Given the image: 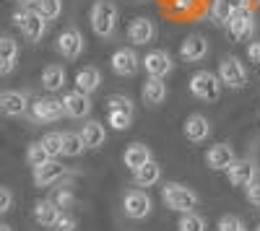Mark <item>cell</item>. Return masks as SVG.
<instances>
[{"instance_id":"1","label":"cell","mask_w":260,"mask_h":231,"mask_svg":"<svg viewBox=\"0 0 260 231\" xmlns=\"http://www.w3.org/2000/svg\"><path fill=\"white\" fill-rule=\"evenodd\" d=\"M91 29L96 36L102 39H110L117 31V21H120V11L112 0H96L94 8H91Z\"/></svg>"},{"instance_id":"2","label":"cell","mask_w":260,"mask_h":231,"mask_svg":"<svg viewBox=\"0 0 260 231\" xmlns=\"http://www.w3.org/2000/svg\"><path fill=\"white\" fill-rule=\"evenodd\" d=\"M161 200H164L167 208H172V211H177V213H190L201 203L198 192H192L190 187L177 184V182H169V184L161 187Z\"/></svg>"},{"instance_id":"3","label":"cell","mask_w":260,"mask_h":231,"mask_svg":"<svg viewBox=\"0 0 260 231\" xmlns=\"http://www.w3.org/2000/svg\"><path fill=\"white\" fill-rule=\"evenodd\" d=\"M190 91L201 101H219L221 99V81L211 70H198L190 78Z\"/></svg>"},{"instance_id":"4","label":"cell","mask_w":260,"mask_h":231,"mask_svg":"<svg viewBox=\"0 0 260 231\" xmlns=\"http://www.w3.org/2000/svg\"><path fill=\"white\" fill-rule=\"evenodd\" d=\"M219 81H221V86H229L234 91H240V89L247 86V70L240 62V57L229 55V57H224L219 62Z\"/></svg>"},{"instance_id":"5","label":"cell","mask_w":260,"mask_h":231,"mask_svg":"<svg viewBox=\"0 0 260 231\" xmlns=\"http://www.w3.org/2000/svg\"><path fill=\"white\" fill-rule=\"evenodd\" d=\"M13 21H16V26L21 29V34H24L29 42H39L42 36H45V31H47V21L42 18L37 11H18V13H13Z\"/></svg>"},{"instance_id":"6","label":"cell","mask_w":260,"mask_h":231,"mask_svg":"<svg viewBox=\"0 0 260 231\" xmlns=\"http://www.w3.org/2000/svg\"><path fill=\"white\" fill-rule=\"evenodd\" d=\"M226 29H229V34H232L234 42H245V39L255 31V16H252V11H250L247 6H240V8L229 16Z\"/></svg>"},{"instance_id":"7","label":"cell","mask_w":260,"mask_h":231,"mask_svg":"<svg viewBox=\"0 0 260 231\" xmlns=\"http://www.w3.org/2000/svg\"><path fill=\"white\" fill-rule=\"evenodd\" d=\"M83 47H86V42L81 36V31L76 26H68L55 42V50L65 57V60H78L83 55Z\"/></svg>"},{"instance_id":"8","label":"cell","mask_w":260,"mask_h":231,"mask_svg":"<svg viewBox=\"0 0 260 231\" xmlns=\"http://www.w3.org/2000/svg\"><path fill=\"white\" fill-rule=\"evenodd\" d=\"M29 112H31V120L34 122H42V125H47V122H57L65 112H62V101L47 96V99H37L34 104H29Z\"/></svg>"},{"instance_id":"9","label":"cell","mask_w":260,"mask_h":231,"mask_svg":"<svg viewBox=\"0 0 260 231\" xmlns=\"http://www.w3.org/2000/svg\"><path fill=\"white\" fill-rule=\"evenodd\" d=\"M151 198H148V192H143V190H130L127 195H125V200H122V211H125V216L127 218H133V221H141V218H146L148 213H151Z\"/></svg>"},{"instance_id":"10","label":"cell","mask_w":260,"mask_h":231,"mask_svg":"<svg viewBox=\"0 0 260 231\" xmlns=\"http://www.w3.org/2000/svg\"><path fill=\"white\" fill-rule=\"evenodd\" d=\"M127 39L133 42L136 47L151 45V42L156 39V24L151 18H146V16L133 18V21H130V26H127Z\"/></svg>"},{"instance_id":"11","label":"cell","mask_w":260,"mask_h":231,"mask_svg":"<svg viewBox=\"0 0 260 231\" xmlns=\"http://www.w3.org/2000/svg\"><path fill=\"white\" fill-rule=\"evenodd\" d=\"M65 174H68V166H62L57 159H47L45 164L34 166V184L37 187H50V184L60 182Z\"/></svg>"},{"instance_id":"12","label":"cell","mask_w":260,"mask_h":231,"mask_svg":"<svg viewBox=\"0 0 260 231\" xmlns=\"http://www.w3.org/2000/svg\"><path fill=\"white\" fill-rule=\"evenodd\" d=\"M141 65L146 68V73H148L151 78H164V75L172 73L175 62H172L169 52H164V50H154V52H148V55L141 60Z\"/></svg>"},{"instance_id":"13","label":"cell","mask_w":260,"mask_h":231,"mask_svg":"<svg viewBox=\"0 0 260 231\" xmlns=\"http://www.w3.org/2000/svg\"><path fill=\"white\" fill-rule=\"evenodd\" d=\"M62 112L73 117V120H83V117H89L91 112V99L89 94H81L78 89L76 91H68L62 96Z\"/></svg>"},{"instance_id":"14","label":"cell","mask_w":260,"mask_h":231,"mask_svg":"<svg viewBox=\"0 0 260 231\" xmlns=\"http://www.w3.org/2000/svg\"><path fill=\"white\" fill-rule=\"evenodd\" d=\"M110 65L115 70V75H122V78H130V75H136L138 68H141V57L133 52V50H117L112 57H110Z\"/></svg>"},{"instance_id":"15","label":"cell","mask_w":260,"mask_h":231,"mask_svg":"<svg viewBox=\"0 0 260 231\" xmlns=\"http://www.w3.org/2000/svg\"><path fill=\"white\" fill-rule=\"evenodd\" d=\"M0 112L8 117H21L29 112V96L24 91H3L0 94Z\"/></svg>"},{"instance_id":"16","label":"cell","mask_w":260,"mask_h":231,"mask_svg":"<svg viewBox=\"0 0 260 231\" xmlns=\"http://www.w3.org/2000/svg\"><path fill=\"white\" fill-rule=\"evenodd\" d=\"M208 55V39L201 34H190L187 39H182L180 45V57L187 62H201Z\"/></svg>"},{"instance_id":"17","label":"cell","mask_w":260,"mask_h":231,"mask_svg":"<svg viewBox=\"0 0 260 231\" xmlns=\"http://www.w3.org/2000/svg\"><path fill=\"white\" fill-rule=\"evenodd\" d=\"M255 164L252 161H247V159H242V161H232L229 166H226V177H229V182L234 184V187H247L252 179H255Z\"/></svg>"},{"instance_id":"18","label":"cell","mask_w":260,"mask_h":231,"mask_svg":"<svg viewBox=\"0 0 260 231\" xmlns=\"http://www.w3.org/2000/svg\"><path fill=\"white\" fill-rule=\"evenodd\" d=\"M208 135H211V122H208V117H203V114H190L187 122H185V138H187L190 143H203V140H208Z\"/></svg>"},{"instance_id":"19","label":"cell","mask_w":260,"mask_h":231,"mask_svg":"<svg viewBox=\"0 0 260 231\" xmlns=\"http://www.w3.org/2000/svg\"><path fill=\"white\" fill-rule=\"evenodd\" d=\"M18 62V42L13 36H0V75L13 73Z\"/></svg>"},{"instance_id":"20","label":"cell","mask_w":260,"mask_h":231,"mask_svg":"<svg viewBox=\"0 0 260 231\" xmlns=\"http://www.w3.org/2000/svg\"><path fill=\"white\" fill-rule=\"evenodd\" d=\"M232 161H234V151H232V145H226V143L213 145V148L206 153V166L213 169V172H224Z\"/></svg>"},{"instance_id":"21","label":"cell","mask_w":260,"mask_h":231,"mask_svg":"<svg viewBox=\"0 0 260 231\" xmlns=\"http://www.w3.org/2000/svg\"><path fill=\"white\" fill-rule=\"evenodd\" d=\"M81 135V143H83V148H102L104 140H107V130H104V125L91 120V122H86L83 125V130L78 133Z\"/></svg>"},{"instance_id":"22","label":"cell","mask_w":260,"mask_h":231,"mask_svg":"<svg viewBox=\"0 0 260 231\" xmlns=\"http://www.w3.org/2000/svg\"><path fill=\"white\" fill-rule=\"evenodd\" d=\"M60 213H62V211H60L52 200H39V203L34 205V221H37L39 226H45V228H55Z\"/></svg>"},{"instance_id":"23","label":"cell","mask_w":260,"mask_h":231,"mask_svg":"<svg viewBox=\"0 0 260 231\" xmlns=\"http://www.w3.org/2000/svg\"><path fill=\"white\" fill-rule=\"evenodd\" d=\"M159 179H161V166H159L154 159L146 161L143 166H138V169L133 172V182H136L138 187H154Z\"/></svg>"},{"instance_id":"24","label":"cell","mask_w":260,"mask_h":231,"mask_svg":"<svg viewBox=\"0 0 260 231\" xmlns=\"http://www.w3.org/2000/svg\"><path fill=\"white\" fill-rule=\"evenodd\" d=\"M141 94H143V101H146V104H151V107H159V104L167 99V83H164L161 78H148V81L143 83Z\"/></svg>"},{"instance_id":"25","label":"cell","mask_w":260,"mask_h":231,"mask_svg":"<svg viewBox=\"0 0 260 231\" xmlns=\"http://www.w3.org/2000/svg\"><path fill=\"white\" fill-rule=\"evenodd\" d=\"M99 86H102V73L96 68H83V70L76 73V89L81 94H89L91 96Z\"/></svg>"},{"instance_id":"26","label":"cell","mask_w":260,"mask_h":231,"mask_svg":"<svg viewBox=\"0 0 260 231\" xmlns=\"http://www.w3.org/2000/svg\"><path fill=\"white\" fill-rule=\"evenodd\" d=\"M122 161H125V166H127L130 172H136L138 166H143L146 161H151V151H148V145H143V143H133V145H127Z\"/></svg>"},{"instance_id":"27","label":"cell","mask_w":260,"mask_h":231,"mask_svg":"<svg viewBox=\"0 0 260 231\" xmlns=\"http://www.w3.org/2000/svg\"><path fill=\"white\" fill-rule=\"evenodd\" d=\"M240 6H245V0H213V6H211V18H213L219 26H226L229 16H232L237 8H240Z\"/></svg>"},{"instance_id":"28","label":"cell","mask_w":260,"mask_h":231,"mask_svg":"<svg viewBox=\"0 0 260 231\" xmlns=\"http://www.w3.org/2000/svg\"><path fill=\"white\" fill-rule=\"evenodd\" d=\"M42 86H45L47 91H60L65 86V68L62 65H47L45 70H42Z\"/></svg>"},{"instance_id":"29","label":"cell","mask_w":260,"mask_h":231,"mask_svg":"<svg viewBox=\"0 0 260 231\" xmlns=\"http://www.w3.org/2000/svg\"><path fill=\"white\" fill-rule=\"evenodd\" d=\"M60 148H62V156H81L83 153V143H81V135L78 133H60Z\"/></svg>"},{"instance_id":"30","label":"cell","mask_w":260,"mask_h":231,"mask_svg":"<svg viewBox=\"0 0 260 231\" xmlns=\"http://www.w3.org/2000/svg\"><path fill=\"white\" fill-rule=\"evenodd\" d=\"M34 11L45 18V21H52V18H57L60 16V11H62V0H34Z\"/></svg>"},{"instance_id":"31","label":"cell","mask_w":260,"mask_h":231,"mask_svg":"<svg viewBox=\"0 0 260 231\" xmlns=\"http://www.w3.org/2000/svg\"><path fill=\"white\" fill-rule=\"evenodd\" d=\"M177 231H206V218L198 216L195 211L182 213V218H180V223H177Z\"/></svg>"},{"instance_id":"32","label":"cell","mask_w":260,"mask_h":231,"mask_svg":"<svg viewBox=\"0 0 260 231\" xmlns=\"http://www.w3.org/2000/svg\"><path fill=\"white\" fill-rule=\"evenodd\" d=\"M107 125H112V130H127L133 125L130 112H107Z\"/></svg>"},{"instance_id":"33","label":"cell","mask_w":260,"mask_h":231,"mask_svg":"<svg viewBox=\"0 0 260 231\" xmlns=\"http://www.w3.org/2000/svg\"><path fill=\"white\" fill-rule=\"evenodd\" d=\"M47 159H50V156H47L45 145H42L39 140H37V143H31L29 148H26V161L31 164V169H34V166H39V164H45Z\"/></svg>"},{"instance_id":"34","label":"cell","mask_w":260,"mask_h":231,"mask_svg":"<svg viewBox=\"0 0 260 231\" xmlns=\"http://www.w3.org/2000/svg\"><path fill=\"white\" fill-rule=\"evenodd\" d=\"M107 112H130L133 114V101H130L127 96H110L107 99Z\"/></svg>"},{"instance_id":"35","label":"cell","mask_w":260,"mask_h":231,"mask_svg":"<svg viewBox=\"0 0 260 231\" xmlns=\"http://www.w3.org/2000/svg\"><path fill=\"white\" fill-rule=\"evenodd\" d=\"M39 143L45 145V151H47V156H50V159H57V156L62 153V148H60V133H47Z\"/></svg>"},{"instance_id":"36","label":"cell","mask_w":260,"mask_h":231,"mask_svg":"<svg viewBox=\"0 0 260 231\" xmlns=\"http://www.w3.org/2000/svg\"><path fill=\"white\" fill-rule=\"evenodd\" d=\"M60 211H65V208H73V203H76V195H73V190L71 187H62V190H57L52 198H50Z\"/></svg>"},{"instance_id":"37","label":"cell","mask_w":260,"mask_h":231,"mask_svg":"<svg viewBox=\"0 0 260 231\" xmlns=\"http://www.w3.org/2000/svg\"><path fill=\"white\" fill-rule=\"evenodd\" d=\"M216 231H245V223H242V218H237V216H221Z\"/></svg>"},{"instance_id":"38","label":"cell","mask_w":260,"mask_h":231,"mask_svg":"<svg viewBox=\"0 0 260 231\" xmlns=\"http://www.w3.org/2000/svg\"><path fill=\"white\" fill-rule=\"evenodd\" d=\"M11 205H13V192L8 190V187H0V216L8 213Z\"/></svg>"},{"instance_id":"39","label":"cell","mask_w":260,"mask_h":231,"mask_svg":"<svg viewBox=\"0 0 260 231\" xmlns=\"http://www.w3.org/2000/svg\"><path fill=\"white\" fill-rule=\"evenodd\" d=\"M55 231H76V218L68 216V213H60V218L55 223Z\"/></svg>"},{"instance_id":"40","label":"cell","mask_w":260,"mask_h":231,"mask_svg":"<svg viewBox=\"0 0 260 231\" xmlns=\"http://www.w3.org/2000/svg\"><path fill=\"white\" fill-rule=\"evenodd\" d=\"M247 200H250L252 205H260V182H257V179H252V182L247 184Z\"/></svg>"},{"instance_id":"41","label":"cell","mask_w":260,"mask_h":231,"mask_svg":"<svg viewBox=\"0 0 260 231\" xmlns=\"http://www.w3.org/2000/svg\"><path fill=\"white\" fill-rule=\"evenodd\" d=\"M247 57H250V62H260V39H257V42H250Z\"/></svg>"},{"instance_id":"42","label":"cell","mask_w":260,"mask_h":231,"mask_svg":"<svg viewBox=\"0 0 260 231\" xmlns=\"http://www.w3.org/2000/svg\"><path fill=\"white\" fill-rule=\"evenodd\" d=\"M192 3L195 0H175V8L177 11H187V8H192Z\"/></svg>"},{"instance_id":"43","label":"cell","mask_w":260,"mask_h":231,"mask_svg":"<svg viewBox=\"0 0 260 231\" xmlns=\"http://www.w3.org/2000/svg\"><path fill=\"white\" fill-rule=\"evenodd\" d=\"M16 3H21V6H31L34 0H16Z\"/></svg>"},{"instance_id":"44","label":"cell","mask_w":260,"mask_h":231,"mask_svg":"<svg viewBox=\"0 0 260 231\" xmlns=\"http://www.w3.org/2000/svg\"><path fill=\"white\" fill-rule=\"evenodd\" d=\"M0 231H13V228H11L8 223H0Z\"/></svg>"},{"instance_id":"45","label":"cell","mask_w":260,"mask_h":231,"mask_svg":"<svg viewBox=\"0 0 260 231\" xmlns=\"http://www.w3.org/2000/svg\"><path fill=\"white\" fill-rule=\"evenodd\" d=\"M257 231H260V226H257Z\"/></svg>"}]
</instances>
